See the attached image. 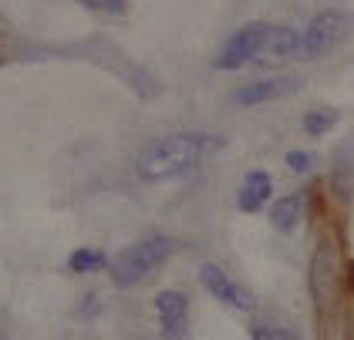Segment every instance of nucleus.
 <instances>
[{"label": "nucleus", "instance_id": "1", "mask_svg": "<svg viewBox=\"0 0 354 340\" xmlns=\"http://www.w3.org/2000/svg\"><path fill=\"white\" fill-rule=\"evenodd\" d=\"M209 135L199 131H176V135H159L152 142H145L136 155V172L145 182H165V179H179L192 172L203 155L209 152Z\"/></svg>", "mask_w": 354, "mask_h": 340}, {"label": "nucleus", "instance_id": "2", "mask_svg": "<svg viewBox=\"0 0 354 340\" xmlns=\"http://www.w3.org/2000/svg\"><path fill=\"white\" fill-rule=\"evenodd\" d=\"M172 256V239L169 236H145L132 243L129 249H122L111 263V283L115 287H136L138 280H145L159 263Z\"/></svg>", "mask_w": 354, "mask_h": 340}, {"label": "nucleus", "instance_id": "3", "mask_svg": "<svg viewBox=\"0 0 354 340\" xmlns=\"http://www.w3.org/2000/svg\"><path fill=\"white\" fill-rule=\"evenodd\" d=\"M354 34V14L348 10H321L300 34V57H324L337 44H344Z\"/></svg>", "mask_w": 354, "mask_h": 340}, {"label": "nucleus", "instance_id": "4", "mask_svg": "<svg viewBox=\"0 0 354 340\" xmlns=\"http://www.w3.org/2000/svg\"><path fill=\"white\" fill-rule=\"evenodd\" d=\"M337 270H341V256H337V243L334 239H321L310 260V293H314V307L317 314L327 317L334 310L337 300Z\"/></svg>", "mask_w": 354, "mask_h": 340}, {"label": "nucleus", "instance_id": "5", "mask_svg": "<svg viewBox=\"0 0 354 340\" xmlns=\"http://www.w3.org/2000/svg\"><path fill=\"white\" fill-rule=\"evenodd\" d=\"M267 34H270V24H263V21L240 27V30L223 44V51H219V57L213 61V64H216L219 71H236V68H243V64H250V61L263 57Z\"/></svg>", "mask_w": 354, "mask_h": 340}, {"label": "nucleus", "instance_id": "6", "mask_svg": "<svg viewBox=\"0 0 354 340\" xmlns=\"http://www.w3.org/2000/svg\"><path fill=\"white\" fill-rule=\"evenodd\" d=\"M156 314L162 323L165 340H183L186 337V323H189V300L179 290H162L156 296Z\"/></svg>", "mask_w": 354, "mask_h": 340}, {"label": "nucleus", "instance_id": "7", "mask_svg": "<svg viewBox=\"0 0 354 340\" xmlns=\"http://www.w3.org/2000/svg\"><path fill=\"white\" fill-rule=\"evenodd\" d=\"M199 280H203V287L209 290L216 300H223V303H230V307H236V310H250V307H253V300L246 296V290L236 287V283L226 276V270H219L216 263H203V266H199Z\"/></svg>", "mask_w": 354, "mask_h": 340}, {"label": "nucleus", "instance_id": "8", "mask_svg": "<svg viewBox=\"0 0 354 340\" xmlns=\"http://www.w3.org/2000/svg\"><path fill=\"white\" fill-rule=\"evenodd\" d=\"M290 91H297V81H294V78H263V81H250V84H243V88L236 91V105L257 108V105H263V102L283 98V95H290Z\"/></svg>", "mask_w": 354, "mask_h": 340}, {"label": "nucleus", "instance_id": "9", "mask_svg": "<svg viewBox=\"0 0 354 340\" xmlns=\"http://www.w3.org/2000/svg\"><path fill=\"white\" fill-rule=\"evenodd\" d=\"M270 196H273V179L263 169H257V172H250L243 179V185L236 189V206L243 212H260L270 202Z\"/></svg>", "mask_w": 354, "mask_h": 340}, {"label": "nucleus", "instance_id": "10", "mask_svg": "<svg viewBox=\"0 0 354 340\" xmlns=\"http://www.w3.org/2000/svg\"><path fill=\"white\" fill-rule=\"evenodd\" d=\"M300 48V34H294L290 27H273L267 34V44H263V57L267 61H283V57H294Z\"/></svg>", "mask_w": 354, "mask_h": 340}, {"label": "nucleus", "instance_id": "11", "mask_svg": "<svg viewBox=\"0 0 354 340\" xmlns=\"http://www.w3.org/2000/svg\"><path fill=\"white\" fill-rule=\"evenodd\" d=\"M304 199H300L297 192L294 196H280L277 202L270 206V223L273 229H280V233H290L294 226L300 223V216H304Z\"/></svg>", "mask_w": 354, "mask_h": 340}, {"label": "nucleus", "instance_id": "12", "mask_svg": "<svg viewBox=\"0 0 354 340\" xmlns=\"http://www.w3.org/2000/svg\"><path fill=\"white\" fill-rule=\"evenodd\" d=\"M68 266H71L75 273H98V270H105V266H109V256H105L102 249L82 246V249H75V253H71Z\"/></svg>", "mask_w": 354, "mask_h": 340}, {"label": "nucleus", "instance_id": "13", "mask_svg": "<svg viewBox=\"0 0 354 340\" xmlns=\"http://www.w3.org/2000/svg\"><path fill=\"white\" fill-rule=\"evenodd\" d=\"M334 122H337V111L334 108H310L304 115V131L307 135H327V131L334 129Z\"/></svg>", "mask_w": 354, "mask_h": 340}, {"label": "nucleus", "instance_id": "14", "mask_svg": "<svg viewBox=\"0 0 354 340\" xmlns=\"http://www.w3.org/2000/svg\"><path fill=\"white\" fill-rule=\"evenodd\" d=\"M250 337L253 340H300V334H294L290 327H253Z\"/></svg>", "mask_w": 354, "mask_h": 340}, {"label": "nucleus", "instance_id": "15", "mask_svg": "<svg viewBox=\"0 0 354 340\" xmlns=\"http://www.w3.org/2000/svg\"><path fill=\"white\" fill-rule=\"evenodd\" d=\"M287 165H290V172L304 176V172H310L314 155H310V152H300V149H294V152H287Z\"/></svg>", "mask_w": 354, "mask_h": 340}, {"label": "nucleus", "instance_id": "16", "mask_svg": "<svg viewBox=\"0 0 354 340\" xmlns=\"http://www.w3.org/2000/svg\"><path fill=\"white\" fill-rule=\"evenodd\" d=\"M88 7H105V10H111V14H118L122 10V0H84Z\"/></svg>", "mask_w": 354, "mask_h": 340}]
</instances>
